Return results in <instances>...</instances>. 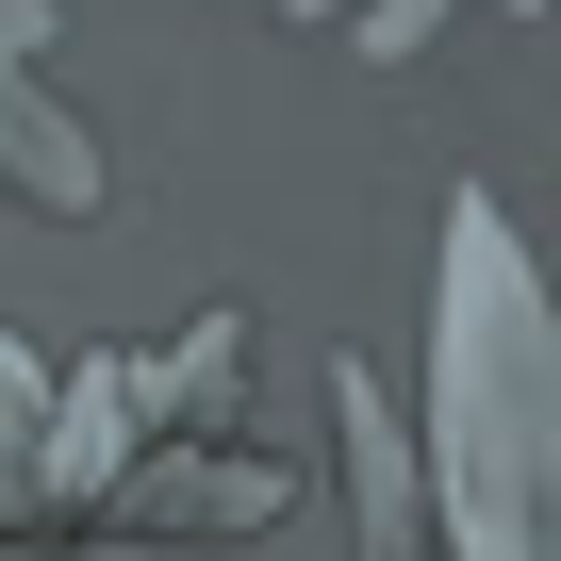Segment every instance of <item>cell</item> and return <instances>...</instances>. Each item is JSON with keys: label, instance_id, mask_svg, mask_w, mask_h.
Wrapping results in <instances>:
<instances>
[{"label": "cell", "instance_id": "1", "mask_svg": "<svg viewBox=\"0 0 561 561\" xmlns=\"http://www.w3.org/2000/svg\"><path fill=\"white\" fill-rule=\"evenodd\" d=\"M430 545L561 561V314L479 182L446 198V280H430Z\"/></svg>", "mask_w": 561, "mask_h": 561}, {"label": "cell", "instance_id": "2", "mask_svg": "<svg viewBox=\"0 0 561 561\" xmlns=\"http://www.w3.org/2000/svg\"><path fill=\"white\" fill-rule=\"evenodd\" d=\"M34 50H50V0H0V198H34V215H100L116 198V165L83 149V116L34 83Z\"/></svg>", "mask_w": 561, "mask_h": 561}, {"label": "cell", "instance_id": "3", "mask_svg": "<svg viewBox=\"0 0 561 561\" xmlns=\"http://www.w3.org/2000/svg\"><path fill=\"white\" fill-rule=\"evenodd\" d=\"M331 430H347V495H364V561H430V512H413V413L380 397V364H331Z\"/></svg>", "mask_w": 561, "mask_h": 561}, {"label": "cell", "instance_id": "4", "mask_svg": "<svg viewBox=\"0 0 561 561\" xmlns=\"http://www.w3.org/2000/svg\"><path fill=\"white\" fill-rule=\"evenodd\" d=\"M264 18H298V34H331V50H364V67H413L462 0H264Z\"/></svg>", "mask_w": 561, "mask_h": 561}]
</instances>
